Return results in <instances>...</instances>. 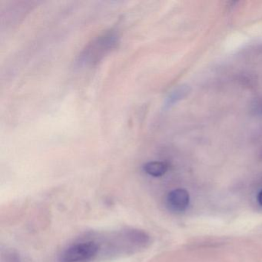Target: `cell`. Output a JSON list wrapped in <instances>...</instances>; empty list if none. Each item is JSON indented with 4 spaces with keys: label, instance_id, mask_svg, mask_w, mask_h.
Segmentation results:
<instances>
[{
    "label": "cell",
    "instance_id": "6da1fadb",
    "mask_svg": "<svg viewBox=\"0 0 262 262\" xmlns=\"http://www.w3.org/2000/svg\"><path fill=\"white\" fill-rule=\"evenodd\" d=\"M98 245L94 242H82L67 248L61 256L62 262H85L97 254Z\"/></svg>",
    "mask_w": 262,
    "mask_h": 262
},
{
    "label": "cell",
    "instance_id": "7a4b0ae2",
    "mask_svg": "<svg viewBox=\"0 0 262 262\" xmlns=\"http://www.w3.org/2000/svg\"><path fill=\"white\" fill-rule=\"evenodd\" d=\"M167 202L173 211H182L186 209L189 204V194L186 190L178 188L168 194Z\"/></svg>",
    "mask_w": 262,
    "mask_h": 262
},
{
    "label": "cell",
    "instance_id": "3957f363",
    "mask_svg": "<svg viewBox=\"0 0 262 262\" xmlns=\"http://www.w3.org/2000/svg\"><path fill=\"white\" fill-rule=\"evenodd\" d=\"M143 169L149 176L160 177L166 173L168 165L163 162H150L144 165Z\"/></svg>",
    "mask_w": 262,
    "mask_h": 262
},
{
    "label": "cell",
    "instance_id": "277c9868",
    "mask_svg": "<svg viewBox=\"0 0 262 262\" xmlns=\"http://www.w3.org/2000/svg\"><path fill=\"white\" fill-rule=\"evenodd\" d=\"M258 201H259V203H260V205H262V191H260V193H259V194H258Z\"/></svg>",
    "mask_w": 262,
    "mask_h": 262
}]
</instances>
